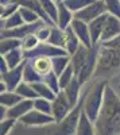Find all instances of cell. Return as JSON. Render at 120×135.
I'll use <instances>...</instances> for the list:
<instances>
[{
  "label": "cell",
  "mask_w": 120,
  "mask_h": 135,
  "mask_svg": "<svg viewBox=\"0 0 120 135\" xmlns=\"http://www.w3.org/2000/svg\"><path fill=\"white\" fill-rule=\"evenodd\" d=\"M94 127L96 135H116L120 130V97L109 86H107L104 104Z\"/></svg>",
  "instance_id": "obj_1"
},
{
  "label": "cell",
  "mask_w": 120,
  "mask_h": 135,
  "mask_svg": "<svg viewBox=\"0 0 120 135\" xmlns=\"http://www.w3.org/2000/svg\"><path fill=\"white\" fill-rule=\"evenodd\" d=\"M107 86H108L107 81H104V80L97 81L91 86L88 93L82 99V111L93 122H96V119L99 118V114L103 108Z\"/></svg>",
  "instance_id": "obj_2"
},
{
  "label": "cell",
  "mask_w": 120,
  "mask_h": 135,
  "mask_svg": "<svg viewBox=\"0 0 120 135\" xmlns=\"http://www.w3.org/2000/svg\"><path fill=\"white\" fill-rule=\"evenodd\" d=\"M81 112H82V101H80L77 105H74L73 109L61 122L54 123V127L50 131V134L51 135H76Z\"/></svg>",
  "instance_id": "obj_3"
},
{
  "label": "cell",
  "mask_w": 120,
  "mask_h": 135,
  "mask_svg": "<svg viewBox=\"0 0 120 135\" xmlns=\"http://www.w3.org/2000/svg\"><path fill=\"white\" fill-rule=\"evenodd\" d=\"M120 65V50L100 45L97 51V70H111Z\"/></svg>",
  "instance_id": "obj_4"
},
{
  "label": "cell",
  "mask_w": 120,
  "mask_h": 135,
  "mask_svg": "<svg viewBox=\"0 0 120 135\" xmlns=\"http://www.w3.org/2000/svg\"><path fill=\"white\" fill-rule=\"evenodd\" d=\"M65 54H68V51L65 50L63 47L54 46V45H51L49 42H41L35 49L24 51V57H26V60H34L37 57L53 58V57H57V55H65Z\"/></svg>",
  "instance_id": "obj_5"
},
{
  "label": "cell",
  "mask_w": 120,
  "mask_h": 135,
  "mask_svg": "<svg viewBox=\"0 0 120 135\" xmlns=\"http://www.w3.org/2000/svg\"><path fill=\"white\" fill-rule=\"evenodd\" d=\"M19 122L27 127H43V126L54 124L56 119L53 118V115L45 114V112H41L35 108H32L24 116H22L19 119Z\"/></svg>",
  "instance_id": "obj_6"
},
{
  "label": "cell",
  "mask_w": 120,
  "mask_h": 135,
  "mask_svg": "<svg viewBox=\"0 0 120 135\" xmlns=\"http://www.w3.org/2000/svg\"><path fill=\"white\" fill-rule=\"evenodd\" d=\"M104 14H107V7H105L104 0H93L89 6H86L81 11L76 12L74 18L84 20L86 23H91L92 20H94L96 18H99Z\"/></svg>",
  "instance_id": "obj_7"
},
{
  "label": "cell",
  "mask_w": 120,
  "mask_h": 135,
  "mask_svg": "<svg viewBox=\"0 0 120 135\" xmlns=\"http://www.w3.org/2000/svg\"><path fill=\"white\" fill-rule=\"evenodd\" d=\"M43 25H46L43 20H38L35 23H24L19 27L15 28H9V30H2V38H18V39H23L24 37H27L28 34H34L37 32V30L39 27H42Z\"/></svg>",
  "instance_id": "obj_8"
},
{
  "label": "cell",
  "mask_w": 120,
  "mask_h": 135,
  "mask_svg": "<svg viewBox=\"0 0 120 135\" xmlns=\"http://www.w3.org/2000/svg\"><path fill=\"white\" fill-rule=\"evenodd\" d=\"M72 109H73V105L69 101L68 96L65 95V92L61 91L59 93H57L56 99L53 100V112H51L53 118L56 119V123L61 122Z\"/></svg>",
  "instance_id": "obj_9"
},
{
  "label": "cell",
  "mask_w": 120,
  "mask_h": 135,
  "mask_svg": "<svg viewBox=\"0 0 120 135\" xmlns=\"http://www.w3.org/2000/svg\"><path fill=\"white\" fill-rule=\"evenodd\" d=\"M26 61L22 65L14 68V69H9L6 73H2V81L6 84L8 91H15L18 88V85L23 81V70H24Z\"/></svg>",
  "instance_id": "obj_10"
},
{
  "label": "cell",
  "mask_w": 120,
  "mask_h": 135,
  "mask_svg": "<svg viewBox=\"0 0 120 135\" xmlns=\"http://www.w3.org/2000/svg\"><path fill=\"white\" fill-rule=\"evenodd\" d=\"M72 28L76 32V35L78 37L81 45L86 47H93V43H92V38H91V31H89V23H86L84 20H80L77 18H74V20L72 22Z\"/></svg>",
  "instance_id": "obj_11"
},
{
  "label": "cell",
  "mask_w": 120,
  "mask_h": 135,
  "mask_svg": "<svg viewBox=\"0 0 120 135\" xmlns=\"http://www.w3.org/2000/svg\"><path fill=\"white\" fill-rule=\"evenodd\" d=\"M119 34H120V18L108 14L107 20H105V26H104V31H103V37H101V43L117 37Z\"/></svg>",
  "instance_id": "obj_12"
},
{
  "label": "cell",
  "mask_w": 120,
  "mask_h": 135,
  "mask_svg": "<svg viewBox=\"0 0 120 135\" xmlns=\"http://www.w3.org/2000/svg\"><path fill=\"white\" fill-rule=\"evenodd\" d=\"M32 108H34V100L22 99L18 104H15L14 107H11V108L7 109V118L19 120L22 116H24L27 112H30Z\"/></svg>",
  "instance_id": "obj_13"
},
{
  "label": "cell",
  "mask_w": 120,
  "mask_h": 135,
  "mask_svg": "<svg viewBox=\"0 0 120 135\" xmlns=\"http://www.w3.org/2000/svg\"><path fill=\"white\" fill-rule=\"evenodd\" d=\"M107 15H108V12L99 16V18H96L94 20H92L89 23V31H91V38H92L93 46H99V45L101 43V37H103Z\"/></svg>",
  "instance_id": "obj_14"
},
{
  "label": "cell",
  "mask_w": 120,
  "mask_h": 135,
  "mask_svg": "<svg viewBox=\"0 0 120 135\" xmlns=\"http://www.w3.org/2000/svg\"><path fill=\"white\" fill-rule=\"evenodd\" d=\"M15 3H18L20 7H27V8H31L32 11H35V12L39 15V18L45 22L46 25L49 26H54V22L51 20V18L46 14L45 8H43L41 0H14Z\"/></svg>",
  "instance_id": "obj_15"
},
{
  "label": "cell",
  "mask_w": 120,
  "mask_h": 135,
  "mask_svg": "<svg viewBox=\"0 0 120 135\" xmlns=\"http://www.w3.org/2000/svg\"><path fill=\"white\" fill-rule=\"evenodd\" d=\"M74 20V12L70 11L63 2H58V20H57V26L62 30H66L72 22Z\"/></svg>",
  "instance_id": "obj_16"
},
{
  "label": "cell",
  "mask_w": 120,
  "mask_h": 135,
  "mask_svg": "<svg viewBox=\"0 0 120 135\" xmlns=\"http://www.w3.org/2000/svg\"><path fill=\"white\" fill-rule=\"evenodd\" d=\"M81 86H82V84L78 81V78H77V77H74L73 80L69 83V85L65 88V89H62V91L65 92V95L68 96V99H69V101L72 103L73 107H74V105H77V104L80 103V97H81Z\"/></svg>",
  "instance_id": "obj_17"
},
{
  "label": "cell",
  "mask_w": 120,
  "mask_h": 135,
  "mask_svg": "<svg viewBox=\"0 0 120 135\" xmlns=\"http://www.w3.org/2000/svg\"><path fill=\"white\" fill-rule=\"evenodd\" d=\"M76 135H96V127H94V122L82 111L81 116L78 120V126Z\"/></svg>",
  "instance_id": "obj_18"
},
{
  "label": "cell",
  "mask_w": 120,
  "mask_h": 135,
  "mask_svg": "<svg viewBox=\"0 0 120 135\" xmlns=\"http://www.w3.org/2000/svg\"><path fill=\"white\" fill-rule=\"evenodd\" d=\"M80 45H81V42H80L78 37L76 35V32L73 31L72 26H69L66 30H65V45H63V49L68 51V54L73 55L76 51L78 50Z\"/></svg>",
  "instance_id": "obj_19"
},
{
  "label": "cell",
  "mask_w": 120,
  "mask_h": 135,
  "mask_svg": "<svg viewBox=\"0 0 120 135\" xmlns=\"http://www.w3.org/2000/svg\"><path fill=\"white\" fill-rule=\"evenodd\" d=\"M2 55V54H0ZM3 57L4 60L7 61L8 64V68L9 69H14V68L22 65L24 61H26V57H24V50L22 49V47H18V49H14V50H11L6 54H3Z\"/></svg>",
  "instance_id": "obj_20"
},
{
  "label": "cell",
  "mask_w": 120,
  "mask_h": 135,
  "mask_svg": "<svg viewBox=\"0 0 120 135\" xmlns=\"http://www.w3.org/2000/svg\"><path fill=\"white\" fill-rule=\"evenodd\" d=\"M42 80H43V76H41L35 70L32 62L30 60H27L26 65H24V70H23V81L30 83V84H34V83H38V81H42Z\"/></svg>",
  "instance_id": "obj_21"
},
{
  "label": "cell",
  "mask_w": 120,
  "mask_h": 135,
  "mask_svg": "<svg viewBox=\"0 0 120 135\" xmlns=\"http://www.w3.org/2000/svg\"><path fill=\"white\" fill-rule=\"evenodd\" d=\"M34 65L35 70L41 74V76H46L49 72L53 70V65H51V58L49 57H37L34 60H30Z\"/></svg>",
  "instance_id": "obj_22"
},
{
  "label": "cell",
  "mask_w": 120,
  "mask_h": 135,
  "mask_svg": "<svg viewBox=\"0 0 120 135\" xmlns=\"http://www.w3.org/2000/svg\"><path fill=\"white\" fill-rule=\"evenodd\" d=\"M72 62V55L65 54V55H57V57L51 58V65H53V72H56L58 76L66 69Z\"/></svg>",
  "instance_id": "obj_23"
},
{
  "label": "cell",
  "mask_w": 120,
  "mask_h": 135,
  "mask_svg": "<svg viewBox=\"0 0 120 135\" xmlns=\"http://www.w3.org/2000/svg\"><path fill=\"white\" fill-rule=\"evenodd\" d=\"M23 99L16 91H6L0 93V105H4L7 108L14 107L19 101Z\"/></svg>",
  "instance_id": "obj_24"
},
{
  "label": "cell",
  "mask_w": 120,
  "mask_h": 135,
  "mask_svg": "<svg viewBox=\"0 0 120 135\" xmlns=\"http://www.w3.org/2000/svg\"><path fill=\"white\" fill-rule=\"evenodd\" d=\"M32 86H34L35 92L38 93V97H45V99L53 101L54 99H56V96H57V93L54 92L43 80L42 81H38V83H34V84H32Z\"/></svg>",
  "instance_id": "obj_25"
},
{
  "label": "cell",
  "mask_w": 120,
  "mask_h": 135,
  "mask_svg": "<svg viewBox=\"0 0 120 135\" xmlns=\"http://www.w3.org/2000/svg\"><path fill=\"white\" fill-rule=\"evenodd\" d=\"M26 22L24 19L22 18L20 12L16 11L15 14H12L11 16L6 18V19H2V30H9V28H15V27H19L22 25H24Z\"/></svg>",
  "instance_id": "obj_26"
},
{
  "label": "cell",
  "mask_w": 120,
  "mask_h": 135,
  "mask_svg": "<svg viewBox=\"0 0 120 135\" xmlns=\"http://www.w3.org/2000/svg\"><path fill=\"white\" fill-rule=\"evenodd\" d=\"M47 42L54 45V46L63 47V45H65V30L59 28L57 25L51 26V34H50V38H49Z\"/></svg>",
  "instance_id": "obj_27"
},
{
  "label": "cell",
  "mask_w": 120,
  "mask_h": 135,
  "mask_svg": "<svg viewBox=\"0 0 120 135\" xmlns=\"http://www.w3.org/2000/svg\"><path fill=\"white\" fill-rule=\"evenodd\" d=\"M15 91L23 97V99H31V100H35L38 97V93L35 92L34 86H32V84L30 83H26V81H22L18 88L15 89Z\"/></svg>",
  "instance_id": "obj_28"
},
{
  "label": "cell",
  "mask_w": 120,
  "mask_h": 135,
  "mask_svg": "<svg viewBox=\"0 0 120 135\" xmlns=\"http://www.w3.org/2000/svg\"><path fill=\"white\" fill-rule=\"evenodd\" d=\"M41 3H42L43 8H45L46 14L54 22V25H57V20H58V2H56V0H41Z\"/></svg>",
  "instance_id": "obj_29"
},
{
  "label": "cell",
  "mask_w": 120,
  "mask_h": 135,
  "mask_svg": "<svg viewBox=\"0 0 120 135\" xmlns=\"http://www.w3.org/2000/svg\"><path fill=\"white\" fill-rule=\"evenodd\" d=\"M22 47V41L18 38H2V42H0V54H6L14 49Z\"/></svg>",
  "instance_id": "obj_30"
},
{
  "label": "cell",
  "mask_w": 120,
  "mask_h": 135,
  "mask_svg": "<svg viewBox=\"0 0 120 135\" xmlns=\"http://www.w3.org/2000/svg\"><path fill=\"white\" fill-rule=\"evenodd\" d=\"M76 77V72H74V68L72 66V64L65 69L59 76H58V78H59V85H61V89H65L68 85H69V83L73 80V78Z\"/></svg>",
  "instance_id": "obj_31"
},
{
  "label": "cell",
  "mask_w": 120,
  "mask_h": 135,
  "mask_svg": "<svg viewBox=\"0 0 120 135\" xmlns=\"http://www.w3.org/2000/svg\"><path fill=\"white\" fill-rule=\"evenodd\" d=\"M43 81H45L56 93H59L62 89H61V85H59V78H58V74L56 72H49L46 76H43Z\"/></svg>",
  "instance_id": "obj_32"
},
{
  "label": "cell",
  "mask_w": 120,
  "mask_h": 135,
  "mask_svg": "<svg viewBox=\"0 0 120 135\" xmlns=\"http://www.w3.org/2000/svg\"><path fill=\"white\" fill-rule=\"evenodd\" d=\"M34 108L41 111V112H45V114L51 115V112H53V101L47 100L45 97H37L34 100Z\"/></svg>",
  "instance_id": "obj_33"
},
{
  "label": "cell",
  "mask_w": 120,
  "mask_h": 135,
  "mask_svg": "<svg viewBox=\"0 0 120 135\" xmlns=\"http://www.w3.org/2000/svg\"><path fill=\"white\" fill-rule=\"evenodd\" d=\"M39 43H41V41L37 37L35 32L34 34H28L27 37H24L23 39H22V49H23L24 51H28V50L35 49Z\"/></svg>",
  "instance_id": "obj_34"
},
{
  "label": "cell",
  "mask_w": 120,
  "mask_h": 135,
  "mask_svg": "<svg viewBox=\"0 0 120 135\" xmlns=\"http://www.w3.org/2000/svg\"><path fill=\"white\" fill-rule=\"evenodd\" d=\"M93 2V0H65V6H66L70 11H73V12H78V11H81L82 8H85L86 6H89L91 3Z\"/></svg>",
  "instance_id": "obj_35"
},
{
  "label": "cell",
  "mask_w": 120,
  "mask_h": 135,
  "mask_svg": "<svg viewBox=\"0 0 120 135\" xmlns=\"http://www.w3.org/2000/svg\"><path fill=\"white\" fill-rule=\"evenodd\" d=\"M19 12L22 15V18L24 19L26 23H35L38 20H42L39 18V15L35 12V11H32L31 8H27V7H20L19 8Z\"/></svg>",
  "instance_id": "obj_36"
},
{
  "label": "cell",
  "mask_w": 120,
  "mask_h": 135,
  "mask_svg": "<svg viewBox=\"0 0 120 135\" xmlns=\"http://www.w3.org/2000/svg\"><path fill=\"white\" fill-rule=\"evenodd\" d=\"M18 120L16 119H11V118H6L3 120H0V135H8L15 127V123Z\"/></svg>",
  "instance_id": "obj_37"
},
{
  "label": "cell",
  "mask_w": 120,
  "mask_h": 135,
  "mask_svg": "<svg viewBox=\"0 0 120 135\" xmlns=\"http://www.w3.org/2000/svg\"><path fill=\"white\" fill-rule=\"evenodd\" d=\"M107 12L120 18V0H104Z\"/></svg>",
  "instance_id": "obj_38"
},
{
  "label": "cell",
  "mask_w": 120,
  "mask_h": 135,
  "mask_svg": "<svg viewBox=\"0 0 120 135\" xmlns=\"http://www.w3.org/2000/svg\"><path fill=\"white\" fill-rule=\"evenodd\" d=\"M19 8H20V6H19L18 3H15V2L9 3V4H7V6H3V7H2V12H0V15H2V19H6V18L11 16L12 14H15L16 11H19Z\"/></svg>",
  "instance_id": "obj_39"
},
{
  "label": "cell",
  "mask_w": 120,
  "mask_h": 135,
  "mask_svg": "<svg viewBox=\"0 0 120 135\" xmlns=\"http://www.w3.org/2000/svg\"><path fill=\"white\" fill-rule=\"evenodd\" d=\"M37 37L39 38L41 42H47L49 38H50V34H51V26L49 25H43L42 27H39L37 30Z\"/></svg>",
  "instance_id": "obj_40"
},
{
  "label": "cell",
  "mask_w": 120,
  "mask_h": 135,
  "mask_svg": "<svg viewBox=\"0 0 120 135\" xmlns=\"http://www.w3.org/2000/svg\"><path fill=\"white\" fill-rule=\"evenodd\" d=\"M100 45H103V46H105V47H111V49L120 50V34H119L117 37H115V38H112L109 41H105V42H103Z\"/></svg>",
  "instance_id": "obj_41"
},
{
  "label": "cell",
  "mask_w": 120,
  "mask_h": 135,
  "mask_svg": "<svg viewBox=\"0 0 120 135\" xmlns=\"http://www.w3.org/2000/svg\"><path fill=\"white\" fill-rule=\"evenodd\" d=\"M7 70H9L8 64H7V61L4 60L3 55H0V74H2V73H6Z\"/></svg>",
  "instance_id": "obj_42"
},
{
  "label": "cell",
  "mask_w": 120,
  "mask_h": 135,
  "mask_svg": "<svg viewBox=\"0 0 120 135\" xmlns=\"http://www.w3.org/2000/svg\"><path fill=\"white\" fill-rule=\"evenodd\" d=\"M14 0H0V4H2V7L3 6H7V4H9V3H12Z\"/></svg>",
  "instance_id": "obj_43"
},
{
  "label": "cell",
  "mask_w": 120,
  "mask_h": 135,
  "mask_svg": "<svg viewBox=\"0 0 120 135\" xmlns=\"http://www.w3.org/2000/svg\"><path fill=\"white\" fill-rule=\"evenodd\" d=\"M57 2H65V0H57Z\"/></svg>",
  "instance_id": "obj_44"
},
{
  "label": "cell",
  "mask_w": 120,
  "mask_h": 135,
  "mask_svg": "<svg viewBox=\"0 0 120 135\" xmlns=\"http://www.w3.org/2000/svg\"><path fill=\"white\" fill-rule=\"evenodd\" d=\"M56 2H57V0H56Z\"/></svg>",
  "instance_id": "obj_45"
}]
</instances>
